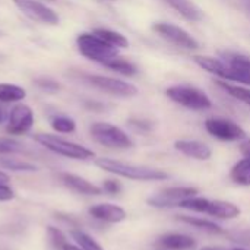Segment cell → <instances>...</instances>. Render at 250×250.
I'll use <instances>...</instances> for the list:
<instances>
[{"label":"cell","instance_id":"6da1fadb","mask_svg":"<svg viewBox=\"0 0 250 250\" xmlns=\"http://www.w3.org/2000/svg\"><path fill=\"white\" fill-rule=\"evenodd\" d=\"M95 166L110 174L135 182H163L168 179V173H166L164 170L130 164L113 158H97Z\"/></svg>","mask_w":250,"mask_h":250},{"label":"cell","instance_id":"7a4b0ae2","mask_svg":"<svg viewBox=\"0 0 250 250\" xmlns=\"http://www.w3.org/2000/svg\"><path fill=\"white\" fill-rule=\"evenodd\" d=\"M179 208H183L195 214H202V215L205 214L218 220H234L242 214L239 205L233 202L221 201V199H208L198 195L182 201Z\"/></svg>","mask_w":250,"mask_h":250},{"label":"cell","instance_id":"3957f363","mask_svg":"<svg viewBox=\"0 0 250 250\" xmlns=\"http://www.w3.org/2000/svg\"><path fill=\"white\" fill-rule=\"evenodd\" d=\"M76 45L79 53L97 63H101L103 66L108 63L111 59L119 56V48L110 45L103 38L95 35L94 32H83L79 34L76 38Z\"/></svg>","mask_w":250,"mask_h":250},{"label":"cell","instance_id":"277c9868","mask_svg":"<svg viewBox=\"0 0 250 250\" xmlns=\"http://www.w3.org/2000/svg\"><path fill=\"white\" fill-rule=\"evenodd\" d=\"M34 139L42 145L45 149L57 154V155H62V157H66V158H72V160H81V161H85V160H91L95 157V154L88 149L86 146H82L79 144H75V142H70V141H66L60 136H56V135H50V133H37L34 136Z\"/></svg>","mask_w":250,"mask_h":250},{"label":"cell","instance_id":"5b68a950","mask_svg":"<svg viewBox=\"0 0 250 250\" xmlns=\"http://www.w3.org/2000/svg\"><path fill=\"white\" fill-rule=\"evenodd\" d=\"M166 95L174 101L176 104L188 108V110H208L212 107L211 98L199 88L190 86V85H174L167 88Z\"/></svg>","mask_w":250,"mask_h":250},{"label":"cell","instance_id":"8992f818","mask_svg":"<svg viewBox=\"0 0 250 250\" xmlns=\"http://www.w3.org/2000/svg\"><path fill=\"white\" fill-rule=\"evenodd\" d=\"M91 136L103 146L111 149H130L133 148V141L120 127L107 123L95 122L91 126Z\"/></svg>","mask_w":250,"mask_h":250},{"label":"cell","instance_id":"52a82bcc","mask_svg":"<svg viewBox=\"0 0 250 250\" xmlns=\"http://www.w3.org/2000/svg\"><path fill=\"white\" fill-rule=\"evenodd\" d=\"M198 193H199V190L192 186H173V188L163 189L158 193L152 195L151 198H148L146 202L152 208L168 209V208L179 207L182 201L196 196Z\"/></svg>","mask_w":250,"mask_h":250},{"label":"cell","instance_id":"ba28073f","mask_svg":"<svg viewBox=\"0 0 250 250\" xmlns=\"http://www.w3.org/2000/svg\"><path fill=\"white\" fill-rule=\"evenodd\" d=\"M207 132L223 142H236L246 139V132L236 122L221 117H211L205 120Z\"/></svg>","mask_w":250,"mask_h":250},{"label":"cell","instance_id":"9c48e42d","mask_svg":"<svg viewBox=\"0 0 250 250\" xmlns=\"http://www.w3.org/2000/svg\"><path fill=\"white\" fill-rule=\"evenodd\" d=\"M86 81L92 86H95L97 89H100L103 92H107L110 95L129 98V97H135L138 94V88L135 85H132L129 82H125L122 79L103 76V75H88Z\"/></svg>","mask_w":250,"mask_h":250},{"label":"cell","instance_id":"30bf717a","mask_svg":"<svg viewBox=\"0 0 250 250\" xmlns=\"http://www.w3.org/2000/svg\"><path fill=\"white\" fill-rule=\"evenodd\" d=\"M13 4L29 19L45 23V25H57L60 22L59 15L48 7L47 4L37 0H13Z\"/></svg>","mask_w":250,"mask_h":250},{"label":"cell","instance_id":"8fae6325","mask_svg":"<svg viewBox=\"0 0 250 250\" xmlns=\"http://www.w3.org/2000/svg\"><path fill=\"white\" fill-rule=\"evenodd\" d=\"M152 29L158 35H161L164 40L173 42L174 45H177L180 48H185V50H196V48H199V42L186 29H183V28H180L177 25L160 22V23H155L152 26Z\"/></svg>","mask_w":250,"mask_h":250},{"label":"cell","instance_id":"7c38bea8","mask_svg":"<svg viewBox=\"0 0 250 250\" xmlns=\"http://www.w3.org/2000/svg\"><path fill=\"white\" fill-rule=\"evenodd\" d=\"M34 125V111L29 105L18 104L12 108L9 114L7 132L10 135H23Z\"/></svg>","mask_w":250,"mask_h":250},{"label":"cell","instance_id":"4fadbf2b","mask_svg":"<svg viewBox=\"0 0 250 250\" xmlns=\"http://www.w3.org/2000/svg\"><path fill=\"white\" fill-rule=\"evenodd\" d=\"M174 148L180 154L198 161H208L212 157L211 146L196 139H179L174 142Z\"/></svg>","mask_w":250,"mask_h":250},{"label":"cell","instance_id":"5bb4252c","mask_svg":"<svg viewBox=\"0 0 250 250\" xmlns=\"http://www.w3.org/2000/svg\"><path fill=\"white\" fill-rule=\"evenodd\" d=\"M88 214L92 218H95L98 221H103V223H108V224L122 223L127 217V212L122 207L114 205V204H97V205H92L88 209Z\"/></svg>","mask_w":250,"mask_h":250},{"label":"cell","instance_id":"9a60e30c","mask_svg":"<svg viewBox=\"0 0 250 250\" xmlns=\"http://www.w3.org/2000/svg\"><path fill=\"white\" fill-rule=\"evenodd\" d=\"M224 60L231 69V81L250 85V59L239 53H226Z\"/></svg>","mask_w":250,"mask_h":250},{"label":"cell","instance_id":"2e32d148","mask_svg":"<svg viewBox=\"0 0 250 250\" xmlns=\"http://www.w3.org/2000/svg\"><path fill=\"white\" fill-rule=\"evenodd\" d=\"M155 246L158 250H193L196 240L183 233H164L157 239Z\"/></svg>","mask_w":250,"mask_h":250},{"label":"cell","instance_id":"e0dca14e","mask_svg":"<svg viewBox=\"0 0 250 250\" xmlns=\"http://www.w3.org/2000/svg\"><path fill=\"white\" fill-rule=\"evenodd\" d=\"M60 180H62V183H63L67 189H70V190H73V192H76V193H81V195L98 196V195L103 193V189H101V188L95 186V185L91 183L89 180H86V179H83V177H81V176H76V174L63 173V174L60 176Z\"/></svg>","mask_w":250,"mask_h":250},{"label":"cell","instance_id":"ac0fdd59","mask_svg":"<svg viewBox=\"0 0 250 250\" xmlns=\"http://www.w3.org/2000/svg\"><path fill=\"white\" fill-rule=\"evenodd\" d=\"M193 62L204 70L212 75H217L221 79H226V81L231 79V69L226 60H221L218 57H211V56H193Z\"/></svg>","mask_w":250,"mask_h":250},{"label":"cell","instance_id":"d6986e66","mask_svg":"<svg viewBox=\"0 0 250 250\" xmlns=\"http://www.w3.org/2000/svg\"><path fill=\"white\" fill-rule=\"evenodd\" d=\"M177 221L188 224L199 231L208 233V234H223L224 229L217 224L212 220H207L204 217H193V215H177Z\"/></svg>","mask_w":250,"mask_h":250},{"label":"cell","instance_id":"ffe728a7","mask_svg":"<svg viewBox=\"0 0 250 250\" xmlns=\"http://www.w3.org/2000/svg\"><path fill=\"white\" fill-rule=\"evenodd\" d=\"M164 1L190 22H199L204 18V12L192 0H164Z\"/></svg>","mask_w":250,"mask_h":250},{"label":"cell","instance_id":"44dd1931","mask_svg":"<svg viewBox=\"0 0 250 250\" xmlns=\"http://www.w3.org/2000/svg\"><path fill=\"white\" fill-rule=\"evenodd\" d=\"M230 179L239 186L250 188V158H242L233 166Z\"/></svg>","mask_w":250,"mask_h":250},{"label":"cell","instance_id":"7402d4cb","mask_svg":"<svg viewBox=\"0 0 250 250\" xmlns=\"http://www.w3.org/2000/svg\"><path fill=\"white\" fill-rule=\"evenodd\" d=\"M94 34L116 48H127L129 47V40L117 31L107 29V28H97V29H94Z\"/></svg>","mask_w":250,"mask_h":250},{"label":"cell","instance_id":"603a6c76","mask_svg":"<svg viewBox=\"0 0 250 250\" xmlns=\"http://www.w3.org/2000/svg\"><path fill=\"white\" fill-rule=\"evenodd\" d=\"M26 97V91L22 86L12 83H0V103H18Z\"/></svg>","mask_w":250,"mask_h":250},{"label":"cell","instance_id":"cb8c5ba5","mask_svg":"<svg viewBox=\"0 0 250 250\" xmlns=\"http://www.w3.org/2000/svg\"><path fill=\"white\" fill-rule=\"evenodd\" d=\"M220 88H223L230 97L239 100L240 103L246 104L250 108V89L249 88H245V86H239V85H233V83H229V82H224V81H218L217 82Z\"/></svg>","mask_w":250,"mask_h":250},{"label":"cell","instance_id":"d4e9b609","mask_svg":"<svg viewBox=\"0 0 250 250\" xmlns=\"http://www.w3.org/2000/svg\"><path fill=\"white\" fill-rule=\"evenodd\" d=\"M104 66L108 67V69H111V70H114V72H117V73H122L125 76H133V75L138 73V67L133 63H130L129 60H126L123 57H119V56L114 57V59H111Z\"/></svg>","mask_w":250,"mask_h":250},{"label":"cell","instance_id":"484cf974","mask_svg":"<svg viewBox=\"0 0 250 250\" xmlns=\"http://www.w3.org/2000/svg\"><path fill=\"white\" fill-rule=\"evenodd\" d=\"M72 237L82 250H104V248L89 234L82 230H72Z\"/></svg>","mask_w":250,"mask_h":250},{"label":"cell","instance_id":"4316f807","mask_svg":"<svg viewBox=\"0 0 250 250\" xmlns=\"http://www.w3.org/2000/svg\"><path fill=\"white\" fill-rule=\"evenodd\" d=\"M0 167L12 170V171H23V173H32L37 170V167L31 163L22 161L18 158H9V157L0 158Z\"/></svg>","mask_w":250,"mask_h":250},{"label":"cell","instance_id":"83f0119b","mask_svg":"<svg viewBox=\"0 0 250 250\" xmlns=\"http://www.w3.org/2000/svg\"><path fill=\"white\" fill-rule=\"evenodd\" d=\"M51 127L57 133H73L76 129V123L69 116H54L50 122Z\"/></svg>","mask_w":250,"mask_h":250},{"label":"cell","instance_id":"f1b7e54d","mask_svg":"<svg viewBox=\"0 0 250 250\" xmlns=\"http://www.w3.org/2000/svg\"><path fill=\"white\" fill-rule=\"evenodd\" d=\"M23 152V145L10 138H0V155H13Z\"/></svg>","mask_w":250,"mask_h":250},{"label":"cell","instance_id":"f546056e","mask_svg":"<svg viewBox=\"0 0 250 250\" xmlns=\"http://www.w3.org/2000/svg\"><path fill=\"white\" fill-rule=\"evenodd\" d=\"M47 234L50 239V243L53 245V248L57 250H63V248L67 245L66 236L56 227H47Z\"/></svg>","mask_w":250,"mask_h":250},{"label":"cell","instance_id":"4dcf8cb0","mask_svg":"<svg viewBox=\"0 0 250 250\" xmlns=\"http://www.w3.org/2000/svg\"><path fill=\"white\" fill-rule=\"evenodd\" d=\"M127 125L136 130V132H141V133H146V132H151L154 129V123L151 120H146V119H138V117H133V119H129L127 120Z\"/></svg>","mask_w":250,"mask_h":250},{"label":"cell","instance_id":"1f68e13d","mask_svg":"<svg viewBox=\"0 0 250 250\" xmlns=\"http://www.w3.org/2000/svg\"><path fill=\"white\" fill-rule=\"evenodd\" d=\"M35 85L45 92H57L60 89L59 82H56L51 78H38V79H35Z\"/></svg>","mask_w":250,"mask_h":250},{"label":"cell","instance_id":"d6a6232c","mask_svg":"<svg viewBox=\"0 0 250 250\" xmlns=\"http://www.w3.org/2000/svg\"><path fill=\"white\" fill-rule=\"evenodd\" d=\"M101 189H103V192H105L108 195H119L122 192V185H120V182H117L114 179H108V180H104Z\"/></svg>","mask_w":250,"mask_h":250},{"label":"cell","instance_id":"836d02e7","mask_svg":"<svg viewBox=\"0 0 250 250\" xmlns=\"http://www.w3.org/2000/svg\"><path fill=\"white\" fill-rule=\"evenodd\" d=\"M15 198L13 189L7 183H0V202H7Z\"/></svg>","mask_w":250,"mask_h":250},{"label":"cell","instance_id":"e575fe53","mask_svg":"<svg viewBox=\"0 0 250 250\" xmlns=\"http://www.w3.org/2000/svg\"><path fill=\"white\" fill-rule=\"evenodd\" d=\"M85 107H86L88 110H92V111H104V110H105L104 104L97 103V101H86V103H85Z\"/></svg>","mask_w":250,"mask_h":250},{"label":"cell","instance_id":"d590c367","mask_svg":"<svg viewBox=\"0 0 250 250\" xmlns=\"http://www.w3.org/2000/svg\"><path fill=\"white\" fill-rule=\"evenodd\" d=\"M240 152L243 154L245 158H250V138L243 139V142L240 144Z\"/></svg>","mask_w":250,"mask_h":250},{"label":"cell","instance_id":"8d00e7d4","mask_svg":"<svg viewBox=\"0 0 250 250\" xmlns=\"http://www.w3.org/2000/svg\"><path fill=\"white\" fill-rule=\"evenodd\" d=\"M201 250H248L245 248H233V249H229V248H223V246H205Z\"/></svg>","mask_w":250,"mask_h":250},{"label":"cell","instance_id":"74e56055","mask_svg":"<svg viewBox=\"0 0 250 250\" xmlns=\"http://www.w3.org/2000/svg\"><path fill=\"white\" fill-rule=\"evenodd\" d=\"M9 182V176L3 171H0V183H7Z\"/></svg>","mask_w":250,"mask_h":250},{"label":"cell","instance_id":"f35d334b","mask_svg":"<svg viewBox=\"0 0 250 250\" xmlns=\"http://www.w3.org/2000/svg\"><path fill=\"white\" fill-rule=\"evenodd\" d=\"M63 250H82L79 246H75V245H70V243H67L64 248H63Z\"/></svg>","mask_w":250,"mask_h":250},{"label":"cell","instance_id":"ab89813d","mask_svg":"<svg viewBox=\"0 0 250 250\" xmlns=\"http://www.w3.org/2000/svg\"><path fill=\"white\" fill-rule=\"evenodd\" d=\"M4 119H6V113H4V110H3V107L0 105V125L4 122Z\"/></svg>","mask_w":250,"mask_h":250},{"label":"cell","instance_id":"60d3db41","mask_svg":"<svg viewBox=\"0 0 250 250\" xmlns=\"http://www.w3.org/2000/svg\"><path fill=\"white\" fill-rule=\"evenodd\" d=\"M248 9L250 10V0H248Z\"/></svg>","mask_w":250,"mask_h":250},{"label":"cell","instance_id":"b9f144b4","mask_svg":"<svg viewBox=\"0 0 250 250\" xmlns=\"http://www.w3.org/2000/svg\"><path fill=\"white\" fill-rule=\"evenodd\" d=\"M48 1H54V0H48Z\"/></svg>","mask_w":250,"mask_h":250}]
</instances>
